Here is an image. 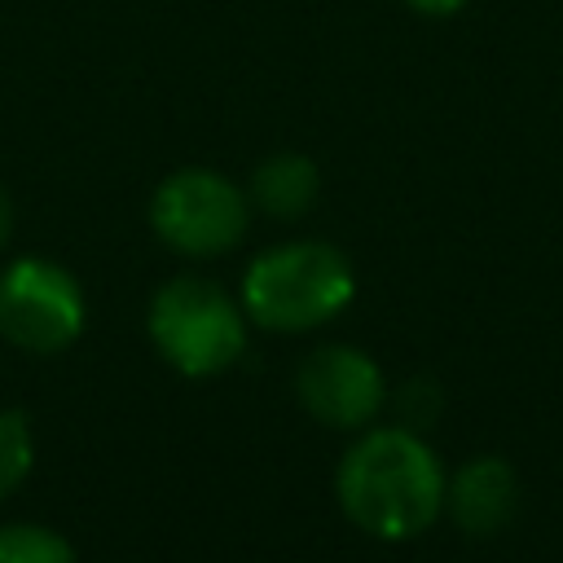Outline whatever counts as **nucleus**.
<instances>
[{
  "mask_svg": "<svg viewBox=\"0 0 563 563\" xmlns=\"http://www.w3.org/2000/svg\"><path fill=\"white\" fill-rule=\"evenodd\" d=\"M145 330L158 356L185 378L220 374L246 352V308L198 273H176L150 295Z\"/></svg>",
  "mask_w": 563,
  "mask_h": 563,
  "instance_id": "3",
  "label": "nucleus"
},
{
  "mask_svg": "<svg viewBox=\"0 0 563 563\" xmlns=\"http://www.w3.org/2000/svg\"><path fill=\"white\" fill-rule=\"evenodd\" d=\"M413 13H422V18H453V13H462L471 0H405Z\"/></svg>",
  "mask_w": 563,
  "mask_h": 563,
  "instance_id": "12",
  "label": "nucleus"
},
{
  "mask_svg": "<svg viewBox=\"0 0 563 563\" xmlns=\"http://www.w3.org/2000/svg\"><path fill=\"white\" fill-rule=\"evenodd\" d=\"M13 238V202H9V194L0 189V246Z\"/></svg>",
  "mask_w": 563,
  "mask_h": 563,
  "instance_id": "13",
  "label": "nucleus"
},
{
  "mask_svg": "<svg viewBox=\"0 0 563 563\" xmlns=\"http://www.w3.org/2000/svg\"><path fill=\"white\" fill-rule=\"evenodd\" d=\"M444 484L435 449L400 422L361 431L334 471L343 515L378 541L422 537L444 510Z\"/></svg>",
  "mask_w": 563,
  "mask_h": 563,
  "instance_id": "1",
  "label": "nucleus"
},
{
  "mask_svg": "<svg viewBox=\"0 0 563 563\" xmlns=\"http://www.w3.org/2000/svg\"><path fill=\"white\" fill-rule=\"evenodd\" d=\"M35 466V435L22 409H0V501L31 475Z\"/></svg>",
  "mask_w": 563,
  "mask_h": 563,
  "instance_id": "10",
  "label": "nucleus"
},
{
  "mask_svg": "<svg viewBox=\"0 0 563 563\" xmlns=\"http://www.w3.org/2000/svg\"><path fill=\"white\" fill-rule=\"evenodd\" d=\"M0 563H75V545L44 523H4Z\"/></svg>",
  "mask_w": 563,
  "mask_h": 563,
  "instance_id": "9",
  "label": "nucleus"
},
{
  "mask_svg": "<svg viewBox=\"0 0 563 563\" xmlns=\"http://www.w3.org/2000/svg\"><path fill=\"white\" fill-rule=\"evenodd\" d=\"M299 405L334 427V431H365L387 405V378L378 361L352 343H321L295 369Z\"/></svg>",
  "mask_w": 563,
  "mask_h": 563,
  "instance_id": "6",
  "label": "nucleus"
},
{
  "mask_svg": "<svg viewBox=\"0 0 563 563\" xmlns=\"http://www.w3.org/2000/svg\"><path fill=\"white\" fill-rule=\"evenodd\" d=\"M396 413H400V427H409V431L431 427L440 413V387L431 378H409L396 391Z\"/></svg>",
  "mask_w": 563,
  "mask_h": 563,
  "instance_id": "11",
  "label": "nucleus"
},
{
  "mask_svg": "<svg viewBox=\"0 0 563 563\" xmlns=\"http://www.w3.org/2000/svg\"><path fill=\"white\" fill-rule=\"evenodd\" d=\"M519 506V479L506 457L479 453L457 466V475L444 484V510L466 537H493L510 523Z\"/></svg>",
  "mask_w": 563,
  "mask_h": 563,
  "instance_id": "7",
  "label": "nucleus"
},
{
  "mask_svg": "<svg viewBox=\"0 0 563 563\" xmlns=\"http://www.w3.org/2000/svg\"><path fill=\"white\" fill-rule=\"evenodd\" d=\"M251 198L216 167H176L150 198V229L180 255L211 260L246 238Z\"/></svg>",
  "mask_w": 563,
  "mask_h": 563,
  "instance_id": "4",
  "label": "nucleus"
},
{
  "mask_svg": "<svg viewBox=\"0 0 563 563\" xmlns=\"http://www.w3.org/2000/svg\"><path fill=\"white\" fill-rule=\"evenodd\" d=\"M317 189H321V172L308 154H295V150H282V154H268L255 172H251V202L273 216V220H295L303 216L312 202H317Z\"/></svg>",
  "mask_w": 563,
  "mask_h": 563,
  "instance_id": "8",
  "label": "nucleus"
},
{
  "mask_svg": "<svg viewBox=\"0 0 563 563\" xmlns=\"http://www.w3.org/2000/svg\"><path fill=\"white\" fill-rule=\"evenodd\" d=\"M356 295L347 255L321 238H295L260 251L242 273V308L255 325L303 334L339 317Z\"/></svg>",
  "mask_w": 563,
  "mask_h": 563,
  "instance_id": "2",
  "label": "nucleus"
},
{
  "mask_svg": "<svg viewBox=\"0 0 563 563\" xmlns=\"http://www.w3.org/2000/svg\"><path fill=\"white\" fill-rule=\"evenodd\" d=\"M88 303L70 268L22 255L0 273V334L31 352V356H53L70 347L84 330Z\"/></svg>",
  "mask_w": 563,
  "mask_h": 563,
  "instance_id": "5",
  "label": "nucleus"
}]
</instances>
